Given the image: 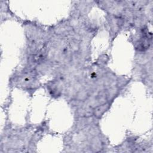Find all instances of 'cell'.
<instances>
[{"instance_id":"1","label":"cell","mask_w":153,"mask_h":153,"mask_svg":"<svg viewBox=\"0 0 153 153\" xmlns=\"http://www.w3.org/2000/svg\"><path fill=\"white\" fill-rule=\"evenodd\" d=\"M38 75L39 73L33 67L27 65L14 76L12 82L15 87L33 93L40 87Z\"/></svg>"}]
</instances>
